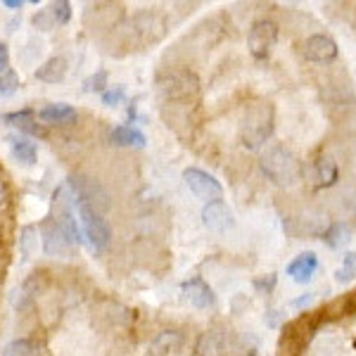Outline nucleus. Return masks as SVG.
Returning <instances> with one entry per match:
<instances>
[{"mask_svg": "<svg viewBox=\"0 0 356 356\" xmlns=\"http://www.w3.org/2000/svg\"><path fill=\"white\" fill-rule=\"evenodd\" d=\"M10 147H13V157L17 162L26 166L36 164V143H31L29 138H10Z\"/></svg>", "mask_w": 356, "mask_h": 356, "instance_id": "obj_18", "label": "nucleus"}, {"mask_svg": "<svg viewBox=\"0 0 356 356\" xmlns=\"http://www.w3.org/2000/svg\"><path fill=\"white\" fill-rule=\"evenodd\" d=\"M124 95H126V90L122 88V86H114V88H107L105 93H102V105L117 107L119 102L124 100Z\"/></svg>", "mask_w": 356, "mask_h": 356, "instance_id": "obj_26", "label": "nucleus"}, {"mask_svg": "<svg viewBox=\"0 0 356 356\" xmlns=\"http://www.w3.org/2000/svg\"><path fill=\"white\" fill-rule=\"evenodd\" d=\"M314 181L316 188H332L340 181V166L330 154H318L314 162Z\"/></svg>", "mask_w": 356, "mask_h": 356, "instance_id": "obj_12", "label": "nucleus"}, {"mask_svg": "<svg viewBox=\"0 0 356 356\" xmlns=\"http://www.w3.org/2000/svg\"><path fill=\"white\" fill-rule=\"evenodd\" d=\"M43 247L48 254H57V257H65L72 252V243H69V238L65 233H62V228L57 226L55 221H48L43 226Z\"/></svg>", "mask_w": 356, "mask_h": 356, "instance_id": "obj_13", "label": "nucleus"}, {"mask_svg": "<svg viewBox=\"0 0 356 356\" xmlns=\"http://www.w3.org/2000/svg\"><path fill=\"white\" fill-rule=\"evenodd\" d=\"M112 143L119 147H145L147 138L140 129H136V126L122 124V126H114Z\"/></svg>", "mask_w": 356, "mask_h": 356, "instance_id": "obj_15", "label": "nucleus"}, {"mask_svg": "<svg viewBox=\"0 0 356 356\" xmlns=\"http://www.w3.org/2000/svg\"><path fill=\"white\" fill-rule=\"evenodd\" d=\"M74 209H76L79 226H81L83 238H88V243L93 245V250L102 252L112 240V231H110V226H107V221L100 216V211L88 204H83V202H79V200H74Z\"/></svg>", "mask_w": 356, "mask_h": 356, "instance_id": "obj_4", "label": "nucleus"}, {"mask_svg": "<svg viewBox=\"0 0 356 356\" xmlns=\"http://www.w3.org/2000/svg\"><path fill=\"white\" fill-rule=\"evenodd\" d=\"M228 354V335L221 328H209L195 342V356H226Z\"/></svg>", "mask_w": 356, "mask_h": 356, "instance_id": "obj_10", "label": "nucleus"}, {"mask_svg": "<svg viewBox=\"0 0 356 356\" xmlns=\"http://www.w3.org/2000/svg\"><path fill=\"white\" fill-rule=\"evenodd\" d=\"M202 223H204V228H209L211 233H228L235 226L231 207L223 202V200H216V202L204 204Z\"/></svg>", "mask_w": 356, "mask_h": 356, "instance_id": "obj_8", "label": "nucleus"}, {"mask_svg": "<svg viewBox=\"0 0 356 356\" xmlns=\"http://www.w3.org/2000/svg\"><path fill=\"white\" fill-rule=\"evenodd\" d=\"M3 5H5V8H10V10H19L24 3H22V0H3Z\"/></svg>", "mask_w": 356, "mask_h": 356, "instance_id": "obj_28", "label": "nucleus"}, {"mask_svg": "<svg viewBox=\"0 0 356 356\" xmlns=\"http://www.w3.org/2000/svg\"><path fill=\"white\" fill-rule=\"evenodd\" d=\"M183 181H186V186L191 188V193L195 195L197 200H202V202H216V200L223 197V186L219 181H216L211 174H207V171L197 169V166H191V169L183 171Z\"/></svg>", "mask_w": 356, "mask_h": 356, "instance_id": "obj_6", "label": "nucleus"}, {"mask_svg": "<svg viewBox=\"0 0 356 356\" xmlns=\"http://www.w3.org/2000/svg\"><path fill=\"white\" fill-rule=\"evenodd\" d=\"M183 347V332L162 330L150 344V356H174Z\"/></svg>", "mask_w": 356, "mask_h": 356, "instance_id": "obj_14", "label": "nucleus"}, {"mask_svg": "<svg viewBox=\"0 0 356 356\" xmlns=\"http://www.w3.org/2000/svg\"><path fill=\"white\" fill-rule=\"evenodd\" d=\"M38 119L45 124H69L76 119V110L67 102H53V105H45L38 112Z\"/></svg>", "mask_w": 356, "mask_h": 356, "instance_id": "obj_16", "label": "nucleus"}, {"mask_svg": "<svg viewBox=\"0 0 356 356\" xmlns=\"http://www.w3.org/2000/svg\"><path fill=\"white\" fill-rule=\"evenodd\" d=\"M3 122L15 126V129L24 131V134H41V129L38 126H33V112L31 110H19V112H10V114H3Z\"/></svg>", "mask_w": 356, "mask_h": 356, "instance_id": "obj_19", "label": "nucleus"}, {"mask_svg": "<svg viewBox=\"0 0 356 356\" xmlns=\"http://www.w3.org/2000/svg\"><path fill=\"white\" fill-rule=\"evenodd\" d=\"M312 300H314V295L300 297V300H297V302H295V307H297V309H300V307H307V304H309V302H312Z\"/></svg>", "mask_w": 356, "mask_h": 356, "instance_id": "obj_29", "label": "nucleus"}, {"mask_svg": "<svg viewBox=\"0 0 356 356\" xmlns=\"http://www.w3.org/2000/svg\"><path fill=\"white\" fill-rule=\"evenodd\" d=\"M105 86H107V72H97L83 81V90L86 93H93V90H102L105 93Z\"/></svg>", "mask_w": 356, "mask_h": 356, "instance_id": "obj_25", "label": "nucleus"}, {"mask_svg": "<svg viewBox=\"0 0 356 356\" xmlns=\"http://www.w3.org/2000/svg\"><path fill=\"white\" fill-rule=\"evenodd\" d=\"M261 171L273 186L280 188H292L302 181L304 166L295 152L288 150L285 145H271L261 152Z\"/></svg>", "mask_w": 356, "mask_h": 356, "instance_id": "obj_2", "label": "nucleus"}, {"mask_svg": "<svg viewBox=\"0 0 356 356\" xmlns=\"http://www.w3.org/2000/svg\"><path fill=\"white\" fill-rule=\"evenodd\" d=\"M278 43V24L271 19H257L247 33V45L254 60H266L273 45Z\"/></svg>", "mask_w": 356, "mask_h": 356, "instance_id": "obj_5", "label": "nucleus"}, {"mask_svg": "<svg viewBox=\"0 0 356 356\" xmlns=\"http://www.w3.org/2000/svg\"><path fill=\"white\" fill-rule=\"evenodd\" d=\"M354 278H356V252H347V254L342 257L340 271H337V283L347 285V283H352Z\"/></svg>", "mask_w": 356, "mask_h": 356, "instance_id": "obj_22", "label": "nucleus"}, {"mask_svg": "<svg viewBox=\"0 0 356 356\" xmlns=\"http://www.w3.org/2000/svg\"><path fill=\"white\" fill-rule=\"evenodd\" d=\"M3 356H38V344L31 340H13L10 344H5Z\"/></svg>", "mask_w": 356, "mask_h": 356, "instance_id": "obj_21", "label": "nucleus"}, {"mask_svg": "<svg viewBox=\"0 0 356 356\" xmlns=\"http://www.w3.org/2000/svg\"><path fill=\"white\" fill-rule=\"evenodd\" d=\"M10 69V50L5 43H0V74Z\"/></svg>", "mask_w": 356, "mask_h": 356, "instance_id": "obj_27", "label": "nucleus"}, {"mask_svg": "<svg viewBox=\"0 0 356 356\" xmlns=\"http://www.w3.org/2000/svg\"><path fill=\"white\" fill-rule=\"evenodd\" d=\"M275 110L268 100H254L247 105L240 122V140L247 150H261L273 136Z\"/></svg>", "mask_w": 356, "mask_h": 356, "instance_id": "obj_1", "label": "nucleus"}, {"mask_svg": "<svg viewBox=\"0 0 356 356\" xmlns=\"http://www.w3.org/2000/svg\"><path fill=\"white\" fill-rule=\"evenodd\" d=\"M157 90L169 105L193 102L200 93V79L191 69H166L157 76Z\"/></svg>", "mask_w": 356, "mask_h": 356, "instance_id": "obj_3", "label": "nucleus"}, {"mask_svg": "<svg viewBox=\"0 0 356 356\" xmlns=\"http://www.w3.org/2000/svg\"><path fill=\"white\" fill-rule=\"evenodd\" d=\"M318 266H321V261H318V257H316V252H302V254H297L295 259L288 264V275L300 285L312 283Z\"/></svg>", "mask_w": 356, "mask_h": 356, "instance_id": "obj_11", "label": "nucleus"}, {"mask_svg": "<svg viewBox=\"0 0 356 356\" xmlns=\"http://www.w3.org/2000/svg\"><path fill=\"white\" fill-rule=\"evenodd\" d=\"M337 53H340V48H337V43L332 41L328 33H314V36H309L302 43L304 60L316 62V65H328V62L335 60Z\"/></svg>", "mask_w": 356, "mask_h": 356, "instance_id": "obj_7", "label": "nucleus"}, {"mask_svg": "<svg viewBox=\"0 0 356 356\" xmlns=\"http://www.w3.org/2000/svg\"><path fill=\"white\" fill-rule=\"evenodd\" d=\"M67 76V60L65 57H50L43 67L36 69V79L45 83H60Z\"/></svg>", "mask_w": 356, "mask_h": 356, "instance_id": "obj_17", "label": "nucleus"}, {"mask_svg": "<svg viewBox=\"0 0 356 356\" xmlns=\"http://www.w3.org/2000/svg\"><path fill=\"white\" fill-rule=\"evenodd\" d=\"M183 290V297H186V302L191 304V307L200 309V312H204V309H211L216 302V295L214 290L209 288V283L202 278H191L186 280V283L181 285Z\"/></svg>", "mask_w": 356, "mask_h": 356, "instance_id": "obj_9", "label": "nucleus"}, {"mask_svg": "<svg viewBox=\"0 0 356 356\" xmlns=\"http://www.w3.org/2000/svg\"><path fill=\"white\" fill-rule=\"evenodd\" d=\"M50 17H53V24L55 26H65L69 19H72V5L67 0H60V3H53L50 5Z\"/></svg>", "mask_w": 356, "mask_h": 356, "instance_id": "obj_23", "label": "nucleus"}, {"mask_svg": "<svg viewBox=\"0 0 356 356\" xmlns=\"http://www.w3.org/2000/svg\"><path fill=\"white\" fill-rule=\"evenodd\" d=\"M323 240H325V245L332 247V250H340L342 245H347L349 240H352V228H349V223L337 221L323 233Z\"/></svg>", "mask_w": 356, "mask_h": 356, "instance_id": "obj_20", "label": "nucleus"}, {"mask_svg": "<svg viewBox=\"0 0 356 356\" xmlns=\"http://www.w3.org/2000/svg\"><path fill=\"white\" fill-rule=\"evenodd\" d=\"M17 88H19V76H17L13 69L0 74V97H13L17 93Z\"/></svg>", "mask_w": 356, "mask_h": 356, "instance_id": "obj_24", "label": "nucleus"}]
</instances>
